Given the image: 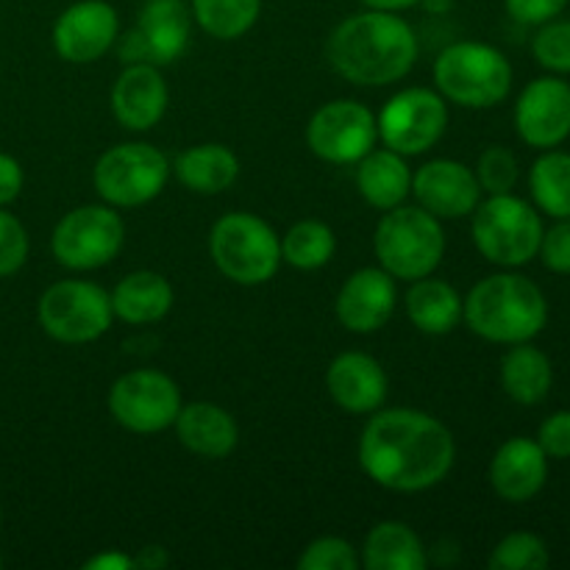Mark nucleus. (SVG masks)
Segmentation results:
<instances>
[{"instance_id":"obj_35","label":"nucleus","mask_w":570,"mask_h":570,"mask_svg":"<svg viewBox=\"0 0 570 570\" xmlns=\"http://www.w3.org/2000/svg\"><path fill=\"white\" fill-rule=\"evenodd\" d=\"M532 53L551 72H570V22L549 20L532 39Z\"/></svg>"},{"instance_id":"obj_19","label":"nucleus","mask_w":570,"mask_h":570,"mask_svg":"<svg viewBox=\"0 0 570 570\" xmlns=\"http://www.w3.org/2000/svg\"><path fill=\"white\" fill-rule=\"evenodd\" d=\"M170 104V89L159 67L148 61H134L117 76L111 87V111L115 120L128 131H150L159 126Z\"/></svg>"},{"instance_id":"obj_7","label":"nucleus","mask_w":570,"mask_h":570,"mask_svg":"<svg viewBox=\"0 0 570 570\" xmlns=\"http://www.w3.org/2000/svg\"><path fill=\"white\" fill-rule=\"evenodd\" d=\"M473 245L488 262L499 267H521L538 256L543 239V220L523 198L512 193L488 195L473 209Z\"/></svg>"},{"instance_id":"obj_11","label":"nucleus","mask_w":570,"mask_h":570,"mask_svg":"<svg viewBox=\"0 0 570 570\" xmlns=\"http://www.w3.org/2000/svg\"><path fill=\"white\" fill-rule=\"evenodd\" d=\"M379 139L401 156H421L443 139L449 104L438 89L406 87L395 92L376 115Z\"/></svg>"},{"instance_id":"obj_13","label":"nucleus","mask_w":570,"mask_h":570,"mask_svg":"<svg viewBox=\"0 0 570 570\" xmlns=\"http://www.w3.org/2000/svg\"><path fill=\"white\" fill-rule=\"evenodd\" d=\"M379 142L376 115L360 100L323 104L306 126V145L328 165H356Z\"/></svg>"},{"instance_id":"obj_29","label":"nucleus","mask_w":570,"mask_h":570,"mask_svg":"<svg viewBox=\"0 0 570 570\" xmlns=\"http://www.w3.org/2000/svg\"><path fill=\"white\" fill-rule=\"evenodd\" d=\"M529 189L540 212L557 217H570V154L546 150L529 173Z\"/></svg>"},{"instance_id":"obj_23","label":"nucleus","mask_w":570,"mask_h":570,"mask_svg":"<svg viewBox=\"0 0 570 570\" xmlns=\"http://www.w3.org/2000/svg\"><path fill=\"white\" fill-rule=\"evenodd\" d=\"M356 189L365 204L379 212L401 206L412 195V170L406 156L390 148H373L356 161Z\"/></svg>"},{"instance_id":"obj_25","label":"nucleus","mask_w":570,"mask_h":570,"mask_svg":"<svg viewBox=\"0 0 570 570\" xmlns=\"http://www.w3.org/2000/svg\"><path fill=\"white\" fill-rule=\"evenodd\" d=\"M178 181L195 195H220L239 178V159L228 145L204 142L181 150L173 161Z\"/></svg>"},{"instance_id":"obj_40","label":"nucleus","mask_w":570,"mask_h":570,"mask_svg":"<svg viewBox=\"0 0 570 570\" xmlns=\"http://www.w3.org/2000/svg\"><path fill=\"white\" fill-rule=\"evenodd\" d=\"M22 167L14 156L9 154H0V206H9L20 198L22 193Z\"/></svg>"},{"instance_id":"obj_15","label":"nucleus","mask_w":570,"mask_h":570,"mask_svg":"<svg viewBox=\"0 0 570 570\" xmlns=\"http://www.w3.org/2000/svg\"><path fill=\"white\" fill-rule=\"evenodd\" d=\"M120 33L115 6L106 0H78L53 22V50L70 65H92L109 53Z\"/></svg>"},{"instance_id":"obj_41","label":"nucleus","mask_w":570,"mask_h":570,"mask_svg":"<svg viewBox=\"0 0 570 570\" xmlns=\"http://www.w3.org/2000/svg\"><path fill=\"white\" fill-rule=\"evenodd\" d=\"M134 568V557H128L126 551H100V554L89 557L83 562V570H131Z\"/></svg>"},{"instance_id":"obj_14","label":"nucleus","mask_w":570,"mask_h":570,"mask_svg":"<svg viewBox=\"0 0 570 570\" xmlns=\"http://www.w3.org/2000/svg\"><path fill=\"white\" fill-rule=\"evenodd\" d=\"M193 31V9L184 0H145L139 9L137 28L126 33L120 45V59L126 65H173L184 56Z\"/></svg>"},{"instance_id":"obj_22","label":"nucleus","mask_w":570,"mask_h":570,"mask_svg":"<svg viewBox=\"0 0 570 570\" xmlns=\"http://www.w3.org/2000/svg\"><path fill=\"white\" fill-rule=\"evenodd\" d=\"M178 440L187 451L204 456V460H226L239 443V429L232 412L209 401H195L181 406L176 423Z\"/></svg>"},{"instance_id":"obj_38","label":"nucleus","mask_w":570,"mask_h":570,"mask_svg":"<svg viewBox=\"0 0 570 570\" xmlns=\"http://www.w3.org/2000/svg\"><path fill=\"white\" fill-rule=\"evenodd\" d=\"M538 443L551 460H570V410L554 412L540 423Z\"/></svg>"},{"instance_id":"obj_10","label":"nucleus","mask_w":570,"mask_h":570,"mask_svg":"<svg viewBox=\"0 0 570 570\" xmlns=\"http://www.w3.org/2000/svg\"><path fill=\"white\" fill-rule=\"evenodd\" d=\"M126 243V223L109 204H89L67 212L53 228L50 250L67 271H98L117 259Z\"/></svg>"},{"instance_id":"obj_17","label":"nucleus","mask_w":570,"mask_h":570,"mask_svg":"<svg viewBox=\"0 0 570 570\" xmlns=\"http://www.w3.org/2000/svg\"><path fill=\"white\" fill-rule=\"evenodd\" d=\"M412 195L417 206L438 220H460L473 215L482 200L476 173L456 159H432L412 173Z\"/></svg>"},{"instance_id":"obj_20","label":"nucleus","mask_w":570,"mask_h":570,"mask_svg":"<svg viewBox=\"0 0 570 570\" xmlns=\"http://www.w3.org/2000/svg\"><path fill=\"white\" fill-rule=\"evenodd\" d=\"M326 390L340 410L351 415H373L384 406L390 382L382 362L362 351H345L328 365Z\"/></svg>"},{"instance_id":"obj_44","label":"nucleus","mask_w":570,"mask_h":570,"mask_svg":"<svg viewBox=\"0 0 570 570\" xmlns=\"http://www.w3.org/2000/svg\"><path fill=\"white\" fill-rule=\"evenodd\" d=\"M0 523H3V510H0Z\"/></svg>"},{"instance_id":"obj_4","label":"nucleus","mask_w":570,"mask_h":570,"mask_svg":"<svg viewBox=\"0 0 570 570\" xmlns=\"http://www.w3.org/2000/svg\"><path fill=\"white\" fill-rule=\"evenodd\" d=\"M379 267L395 282H417L432 276L445 256L443 220L421 206H395L384 212L373 234Z\"/></svg>"},{"instance_id":"obj_2","label":"nucleus","mask_w":570,"mask_h":570,"mask_svg":"<svg viewBox=\"0 0 570 570\" xmlns=\"http://www.w3.org/2000/svg\"><path fill=\"white\" fill-rule=\"evenodd\" d=\"M326 59L337 76L356 87H387L415 67L417 37L399 11L367 9L334 28Z\"/></svg>"},{"instance_id":"obj_45","label":"nucleus","mask_w":570,"mask_h":570,"mask_svg":"<svg viewBox=\"0 0 570 570\" xmlns=\"http://www.w3.org/2000/svg\"><path fill=\"white\" fill-rule=\"evenodd\" d=\"M0 568H3V557H0Z\"/></svg>"},{"instance_id":"obj_30","label":"nucleus","mask_w":570,"mask_h":570,"mask_svg":"<svg viewBox=\"0 0 570 570\" xmlns=\"http://www.w3.org/2000/svg\"><path fill=\"white\" fill-rule=\"evenodd\" d=\"M259 14L262 0H193V20L220 42L245 37Z\"/></svg>"},{"instance_id":"obj_9","label":"nucleus","mask_w":570,"mask_h":570,"mask_svg":"<svg viewBox=\"0 0 570 570\" xmlns=\"http://www.w3.org/2000/svg\"><path fill=\"white\" fill-rule=\"evenodd\" d=\"M39 326L48 337L65 345L95 343L115 321L111 295L95 282L67 278L50 284L37 304Z\"/></svg>"},{"instance_id":"obj_24","label":"nucleus","mask_w":570,"mask_h":570,"mask_svg":"<svg viewBox=\"0 0 570 570\" xmlns=\"http://www.w3.org/2000/svg\"><path fill=\"white\" fill-rule=\"evenodd\" d=\"M109 295L115 317L131 323V326L159 323L161 317H167V312L173 309V301H176L170 282L154 271L128 273Z\"/></svg>"},{"instance_id":"obj_21","label":"nucleus","mask_w":570,"mask_h":570,"mask_svg":"<svg viewBox=\"0 0 570 570\" xmlns=\"http://www.w3.org/2000/svg\"><path fill=\"white\" fill-rule=\"evenodd\" d=\"M549 479V456L538 440L512 438L495 451L490 462V484L495 495L510 504H523L543 490Z\"/></svg>"},{"instance_id":"obj_34","label":"nucleus","mask_w":570,"mask_h":570,"mask_svg":"<svg viewBox=\"0 0 570 570\" xmlns=\"http://www.w3.org/2000/svg\"><path fill=\"white\" fill-rule=\"evenodd\" d=\"M476 181L482 193L488 195H504L512 193L518 184V159L510 148L504 145H490L482 150L476 161Z\"/></svg>"},{"instance_id":"obj_6","label":"nucleus","mask_w":570,"mask_h":570,"mask_svg":"<svg viewBox=\"0 0 570 570\" xmlns=\"http://www.w3.org/2000/svg\"><path fill=\"white\" fill-rule=\"evenodd\" d=\"M209 256L228 282L259 287L282 267V237L259 215L228 212L212 226Z\"/></svg>"},{"instance_id":"obj_3","label":"nucleus","mask_w":570,"mask_h":570,"mask_svg":"<svg viewBox=\"0 0 570 570\" xmlns=\"http://www.w3.org/2000/svg\"><path fill=\"white\" fill-rule=\"evenodd\" d=\"M462 321L488 343H532L549 323V304L532 278L495 273L473 284L462 301Z\"/></svg>"},{"instance_id":"obj_8","label":"nucleus","mask_w":570,"mask_h":570,"mask_svg":"<svg viewBox=\"0 0 570 570\" xmlns=\"http://www.w3.org/2000/svg\"><path fill=\"white\" fill-rule=\"evenodd\" d=\"M173 165L148 142H120L95 161V193L115 209L145 206L161 195L170 181Z\"/></svg>"},{"instance_id":"obj_12","label":"nucleus","mask_w":570,"mask_h":570,"mask_svg":"<svg viewBox=\"0 0 570 570\" xmlns=\"http://www.w3.org/2000/svg\"><path fill=\"white\" fill-rule=\"evenodd\" d=\"M181 406L178 384L154 367L122 373L109 390L111 417L134 434L165 432L176 423Z\"/></svg>"},{"instance_id":"obj_28","label":"nucleus","mask_w":570,"mask_h":570,"mask_svg":"<svg viewBox=\"0 0 570 570\" xmlns=\"http://www.w3.org/2000/svg\"><path fill=\"white\" fill-rule=\"evenodd\" d=\"M551 384H554L551 360L532 343H515L501 360V387L515 404H540L551 393Z\"/></svg>"},{"instance_id":"obj_31","label":"nucleus","mask_w":570,"mask_h":570,"mask_svg":"<svg viewBox=\"0 0 570 570\" xmlns=\"http://www.w3.org/2000/svg\"><path fill=\"white\" fill-rule=\"evenodd\" d=\"M337 237L323 220H298L282 237V262L295 271H321L332 262Z\"/></svg>"},{"instance_id":"obj_39","label":"nucleus","mask_w":570,"mask_h":570,"mask_svg":"<svg viewBox=\"0 0 570 570\" xmlns=\"http://www.w3.org/2000/svg\"><path fill=\"white\" fill-rule=\"evenodd\" d=\"M504 3L515 22H523V26H543V22L554 20L566 9L568 0H504Z\"/></svg>"},{"instance_id":"obj_36","label":"nucleus","mask_w":570,"mask_h":570,"mask_svg":"<svg viewBox=\"0 0 570 570\" xmlns=\"http://www.w3.org/2000/svg\"><path fill=\"white\" fill-rule=\"evenodd\" d=\"M28 232L11 212L0 206V278L14 276L28 259Z\"/></svg>"},{"instance_id":"obj_43","label":"nucleus","mask_w":570,"mask_h":570,"mask_svg":"<svg viewBox=\"0 0 570 570\" xmlns=\"http://www.w3.org/2000/svg\"><path fill=\"white\" fill-rule=\"evenodd\" d=\"M367 9H382V11H406L412 6L423 3V0H362Z\"/></svg>"},{"instance_id":"obj_27","label":"nucleus","mask_w":570,"mask_h":570,"mask_svg":"<svg viewBox=\"0 0 570 570\" xmlns=\"http://www.w3.org/2000/svg\"><path fill=\"white\" fill-rule=\"evenodd\" d=\"M406 317L412 326L432 337L451 334L462 323V295L443 278H417L406 289Z\"/></svg>"},{"instance_id":"obj_26","label":"nucleus","mask_w":570,"mask_h":570,"mask_svg":"<svg viewBox=\"0 0 570 570\" xmlns=\"http://www.w3.org/2000/svg\"><path fill=\"white\" fill-rule=\"evenodd\" d=\"M365 570H426L429 554L412 527L401 521H382L367 532L360 549Z\"/></svg>"},{"instance_id":"obj_5","label":"nucleus","mask_w":570,"mask_h":570,"mask_svg":"<svg viewBox=\"0 0 570 570\" xmlns=\"http://www.w3.org/2000/svg\"><path fill=\"white\" fill-rule=\"evenodd\" d=\"M434 87L462 109H493L512 89V65L484 42H454L434 59Z\"/></svg>"},{"instance_id":"obj_42","label":"nucleus","mask_w":570,"mask_h":570,"mask_svg":"<svg viewBox=\"0 0 570 570\" xmlns=\"http://www.w3.org/2000/svg\"><path fill=\"white\" fill-rule=\"evenodd\" d=\"M170 566V554L161 546H145L137 557H134V568L142 570H161Z\"/></svg>"},{"instance_id":"obj_18","label":"nucleus","mask_w":570,"mask_h":570,"mask_svg":"<svg viewBox=\"0 0 570 570\" xmlns=\"http://www.w3.org/2000/svg\"><path fill=\"white\" fill-rule=\"evenodd\" d=\"M399 304L395 278L384 267H360L337 293V321L354 334H373L390 323Z\"/></svg>"},{"instance_id":"obj_1","label":"nucleus","mask_w":570,"mask_h":570,"mask_svg":"<svg viewBox=\"0 0 570 570\" xmlns=\"http://www.w3.org/2000/svg\"><path fill=\"white\" fill-rule=\"evenodd\" d=\"M456 460L454 434L429 412L376 410L360 438L367 479L393 493H423L443 482Z\"/></svg>"},{"instance_id":"obj_33","label":"nucleus","mask_w":570,"mask_h":570,"mask_svg":"<svg viewBox=\"0 0 570 570\" xmlns=\"http://www.w3.org/2000/svg\"><path fill=\"white\" fill-rule=\"evenodd\" d=\"M360 549L345 538H317L301 551L298 570H360Z\"/></svg>"},{"instance_id":"obj_32","label":"nucleus","mask_w":570,"mask_h":570,"mask_svg":"<svg viewBox=\"0 0 570 570\" xmlns=\"http://www.w3.org/2000/svg\"><path fill=\"white\" fill-rule=\"evenodd\" d=\"M488 566L490 570H543L551 566V554L538 534L512 532L490 551Z\"/></svg>"},{"instance_id":"obj_16","label":"nucleus","mask_w":570,"mask_h":570,"mask_svg":"<svg viewBox=\"0 0 570 570\" xmlns=\"http://www.w3.org/2000/svg\"><path fill=\"white\" fill-rule=\"evenodd\" d=\"M515 131L527 145L549 150L570 137V83L546 76L527 83L515 104Z\"/></svg>"},{"instance_id":"obj_37","label":"nucleus","mask_w":570,"mask_h":570,"mask_svg":"<svg viewBox=\"0 0 570 570\" xmlns=\"http://www.w3.org/2000/svg\"><path fill=\"white\" fill-rule=\"evenodd\" d=\"M538 254L551 273L570 276V217H562L554 228L543 232Z\"/></svg>"}]
</instances>
